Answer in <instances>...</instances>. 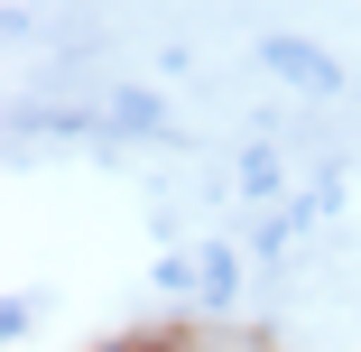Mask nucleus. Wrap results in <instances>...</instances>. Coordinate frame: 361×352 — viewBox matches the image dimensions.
Listing matches in <instances>:
<instances>
[{"label":"nucleus","mask_w":361,"mask_h":352,"mask_svg":"<svg viewBox=\"0 0 361 352\" xmlns=\"http://www.w3.org/2000/svg\"><path fill=\"white\" fill-rule=\"evenodd\" d=\"M111 352H185L176 334H149V343H111Z\"/></svg>","instance_id":"f257e3e1"}]
</instances>
